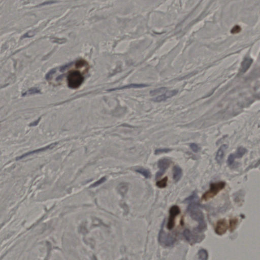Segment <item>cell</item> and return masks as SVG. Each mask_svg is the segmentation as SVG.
<instances>
[{
    "label": "cell",
    "instance_id": "6da1fadb",
    "mask_svg": "<svg viewBox=\"0 0 260 260\" xmlns=\"http://www.w3.org/2000/svg\"><path fill=\"white\" fill-rule=\"evenodd\" d=\"M187 210L192 219L198 222L199 224L197 228V231L199 232L204 231L206 229V224L205 221L204 216L198 206V203H190Z\"/></svg>",
    "mask_w": 260,
    "mask_h": 260
},
{
    "label": "cell",
    "instance_id": "7a4b0ae2",
    "mask_svg": "<svg viewBox=\"0 0 260 260\" xmlns=\"http://www.w3.org/2000/svg\"><path fill=\"white\" fill-rule=\"evenodd\" d=\"M85 77L79 70H72L69 72L67 76L68 86L72 89H76L81 85Z\"/></svg>",
    "mask_w": 260,
    "mask_h": 260
},
{
    "label": "cell",
    "instance_id": "3957f363",
    "mask_svg": "<svg viewBox=\"0 0 260 260\" xmlns=\"http://www.w3.org/2000/svg\"><path fill=\"white\" fill-rule=\"evenodd\" d=\"M225 185L226 183L223 181L211 183L209 190L203 195L201 199L202 201H207L214 198L220 191L224 189Z\"/></svg>",
    "mask_w": 260,
    "mask_h": 260
},
{
    "label": "cell",
    "instance_id": "277c9868",
    "mask_svg": "<svg viewBox=\"0 0 260 260\" xmlns=\"http://www.w3.org/2000/svg\"><path fill=\"white\" fill-rule=\"evenodd\" d=\"M159 241L163 247H170L175 243L176 238L170 234L166 233L162 227L159 234Z\"/></svg>",
    "mask_w": 260,
    "mask_h": 260
},
{
    "label": "cell",
    "instance_id": "5b68a950",
    "mask_svg": "<svg viewBox=\"0 0 260 260\" xmlns=\"http://www.w3.org/2000/svg\"><path fill=\"white\" fill-rule=\"evenodd\" d=\"M180 213V208L176 205L171 207L169 210V218L167 223V229L171 230L175 226L176 217Z\"/></svg>",
    "mask_w": 260,
    "mask_h": 260
},
{
    "label": "cell",
    "instance_id": "8992f818",
    "mask_svg": "<svg viewBox=\"0 0 260 260\" xmlns=\"http://www.w3.org/2000/svg\"><path fill=\"white\" fill-rule=\"evenodd\" d=\"M172 161L168 159L164 158L161 159L159 161L158 163V168H159V170L156 174V179H158L161 177H162L163 174L165 173L167 169L170 166Z\"/></svg>",
    "mask_w": 260,
    "mask_h": 260
},
{
    "label": "cell",
    "instance_id": "52a82bcc",
    "mask_svg": "<svg viewBox=\"0 0 260 260\" xmlns=\"http://www.w3.org/2000/svg\"><path fill=\"white\" fill-rule=\"evenodd\" d=\"M228 229L227 221L225 219H221L218 220L216 224L215 232L218 235H222L226 233Z\"/></svg>",
    "mask_w": 260,
    "mask_h": 260
},
{
    "label": "cell",
    "instance_id": "ba28073f",
    "mask_svg": "<svg viewBox=\"0 0 260 260\" xmlns=\"http://www.w3.org/2000/svg\"><path fill=\"white\" fill-rule=\"evenodd\" d=\"M178 93V91L176 90H172L166 91L165 93L163 94L162 95L158 96L156 98L153 99V101L155 102H161L167 100L168 98H172L174 96H175Z\"/></svg>",
    "mask_w": 260,
    "mask_h": 260
},
{
    "label": "cell",
    "instance_id": "9c48e42d",
    "mask_svg": "<svg viewBox=\"0 0 260 260\" xmlns=\"http://www.w3.org/2000/svg\"><path fill=\"white\" fill-rule=\"evenodd\" d=\"M183 235L185 236V239L188 241V242L191 243H195L196 242H199L198 240L202 241L203 237H202V236L198 235H193L192 234L191 232L188 229H186L183 232Z\"/></svg>",
    "mask_w": 260,
    "mask_h": 260
},
{
    "label": "cell",
    "instance_id": "30bf717a",
    "mask_svg": "<svg viewBox=\"0 0 260 260\" xmlns=\"http://www.w3.org/2000/svg\"><path fill=\"white\" fill-rule=\"evenodd\" d=\"M227 147L228 146H227V145H222V146H221L220 148L218 150V152L216 153V162L220 164L222 163V161L224 158L225 152L227 149Z\"/></svg>",
    "mask_w": 260,
    "mask_h": 260
},
{
    "label": "cell",
    "instance_id": "8fae6325",
    "mask_svg": "<svg viewBox=\"0 0 260 260\" xmlns=\"http://www.w3.org/2000/svg\"><path fill=\"white\" fill-rule=\"evenodd\" d=\"M56 144V143L51 144L49 145L48 146H47L45 147H43V148H40V149L35 150H33V151H31V152H29V153H25L24 155H22V156H21L20 157L17 158V160H20V159H22L23 158L27 157L28 156H30V155H34V154H35V153H38L42 152V151H44V150H46L47 149H50V148H52V147H54Z\"/></svg>",
    "mask_w": 260,
    "mask_h": 260
},
{
    "label": "cell",
    "instance_id": "7c38bea8",
    "mask_svg": "<svg viewBox=\"0 0 260 260\" xmlns=\"http://www.w3.org/2000/svg\"><path fill=\"white\" fill-rule=\"evenodd\" d=\"M148 86L147 85L145 84H136V83H133L131 85H125L124 87H118L114 89H111L109 90V91H116V90H122L124 89H136V88H143L145 87Z\"/></svg>",
    "mask_w": 260,
    "mask_h": 260
},
{
    "label": "cell",
    "instance_id": "4fadbf2b",
    "mask_svg": "<svg viewBox=\"0 0 260 260\" xmlns=\"http://www.w3.org/2000/svg\"><path fill=\"white\" fill-rule=\"evenodd\" d=\"M182 175V169L178 166H175L173 169V177L176 182L180 180Z\"/></svg>",
    "mask_w": 260,
    "mask_h": 260
},
{
    "label": "cell",
    "instance_id": "5bb4252c",
    "mask_svg": "<svg viewBox=\"0 0 260 260\" xmlns=\"http://www.w3.org/2000/svg\"><path fill=\"white\" fill-rule=\"evenodd\" d=\"M253 62V60L251 59H249L247 58L245 59L243 62H242V65H241V71L243 72H245L247 71L248 69H249V67L251 66V64Z\"/></svg>",
    "mask_w": 260,
    "mask_h": 260
},
{
    "label": "cell",
    "instance_id": "9a60e30c",
    "mask_svg": "<svg viewBox=\"0 0 260 260\" xmlns=\"http://www.w3.org/2000/svg\"><path fill=\"white\" fill-rule=\"evenodd\" d=\"M136 171L142 175L146 178H150L151 173L150 171L147 169H144L143 168H140L136 170Z\"/></svg>",
    "mask_w": 260,
    "mask_h": 260
},
{
    "label": "cell",
    "instance_id": "2e32d148",
    "mask_svg": "<svg viewBox=\"0 0 260 260\" xmlns=\"http://www.w3.org/2000/svg\"><path fill=\"white\" fill-rule=\"evenodd\" d=\"M238 220L237 218L230 219L229 222V230L231 232L233 231L238 224Z\"/></svg>",
    "mask_w": 260,
    "mask_h": 260
},
{
    "label": "cell",
    "instance_id": "e0dca14e",
    "mask_svg": "<svg viewBox=\"0 0 260 260\" xmlns=\"http://www.w3.org/2000/svg\"><path fill=\"white\" fill-rule=\"evenodd\" d=\"M198 255L199 259L200 260H206L208 258V252L206 250L204 249H200V251H198Z\"/></svg>",
    "mask_w": 260,
    "mask_h": 260
},
{
    "label": "cell",
    "instance_id": "ac0fdd59",
    "mask_svg": "<svg viewBox=\"0 0 260 260\" xmlns=\"http://www.w3.org/2000/svg\"><path fill=\"white\" fill-rule=\"evenodd\" d=\"M198 198L197 195V193H195L193 195H191V196H189L188 198L185 199L184 202L185 203L190 204V203H191L197 202L198 201Z\"/></svg>",
    "mask_w": 260,
    "mask_h": 260
},
{
    "label": "cell",
    "instance_id": "d6986e66",
    "mask_svg": "<svg viewBox=\"0 0 260 260\" xmlns=\"http://www.w3.org/2000/svg\"><path fill=\"white\" fill-rule=\"evenodd\" d=\"M167 182H168V177H165V178L162 179V180H160V181H159L157 182L156 185H157V186L158 187L161 188V189H163V188H164L165 187H166L167 185Z\"/></svg>",
    "mask_w": 260,
    "mask_h": 260
},
{
    "label": "cell",
    "instance_id": "ffe728a7",
    "mask_svg": "<svg viewBox=\"0 0 260 260\" xmlns=\"http://www.w3.org/2000/svg\"><path fill=\"white\" fill-rule=\"evenodd\" d=\"M166 91H167V88L162 87L159 88V89H155L153 91H150V95L151 96H155V95H158L159 93H162L163 92Z\"/></svg>",
    "mask_w": 260,
    "mask_h": 260
},
{
    "label": "cell",
    "instance_id": "44dd1931",
    "mask_svg": "<svg viewBox=\"0 0 260 260\" xmlns=\"http://www.w3.org/2000/svg\"><path fill=\"white\" fill-rule=\"evenodd\" d=\"M246 151H247V150L245 149V148L240 147L237 149L236 153L235 154H234V155L235 156V158H241L245 155Z\"/></svg>",
    "mask_w": 260,
    "mask_h": 260
},
{
    "label": "cell",
    "instance_id": "7402d4cb",
    "mask_svg": "<svg viewBox=\"0 0 260 260\" xmlns=\"http://www.w3.org/2000/svg\"><path fill=\"white\" fill-rule=\"evenodd\" d=\"M40 91L39 89H36V88H33L30 89L29 91H26L24 95H33L35 93H40Z\"/></svg>",
    "mask_w": 260,
    "mask_h": 260
},
{
    "label": "cell",
    "instance_id": "603a6c76",
    "mask_svg": "<svg viewBox=\"0 0 260 260\" xmlns=\"http://www.w3.org/2000/svg\"><path fill=\"white\" fill-rule=\"evenodd\" d=\"M171 149H168V148H162V149H156L155 150V154L156 155H159L161 153H167L169 151H170Z\"/></svg>",
    "mask_w": 260,
    "mask_h": 260
},
{
    "label": "cell",
    "instance_id": "cb8c5ba5",
    "mask_svg": "<svg viewBox=\"0 0 260 260\" xmlns=\"http://www.w3.org/2000/svg\"><path fill=\"white\" fill-rule=\"evenodd\" d=\"M235 159V157L234 155V154H231V155H230L229 156V158H228V160H227V163H228V164L229 166H232V165L233 164Z\"/></svg>",
    "mask_w": 260,
    "mask_h": 260
},
{
    "label": "cell",
    "instance_id": "d4e9b609",
    "mask_svg": "<svg viewBox=\"0 0 260 260\" xmlns=\"http://www.w3.org/2000/svg\"><path fill=\"white\" fill-rule=\"evenodd\" d=\"M190 147H191V148L193 150V151L194 153H198V151H199V150H200V148H199V146H198V145L195 144V143H191L190 144Z\"/></svg>",
    "mask_w": 260,
    "mask_h": 260
},
{
    "label": "cell",
    "instance_id": "484cf974",
    "mask_svg": "<svg viewBox=\"0 0 260 260\" xmlns=\"http://www.w3.org/2000/svg\"><path fill=\"white\" fill-rule=\"evenodd\" d=\"M106 179V177H103V178H101L100 180H98V181L94 183V184L91 185V187H97L98 185H101L103 183V182H104L105 181V180Z\"/></svg>",
    "mask_w": 260,
    "mask_h": 260
}]
</instances>
